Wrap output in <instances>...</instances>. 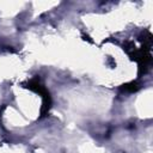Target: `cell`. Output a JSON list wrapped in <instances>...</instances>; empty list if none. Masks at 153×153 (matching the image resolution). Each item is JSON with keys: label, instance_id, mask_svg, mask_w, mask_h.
Here are the masks:
<instances>
[{"label": "cell", "instance_id": "cell-1", "mask_svg": "<svg viewBox=\"0 0 153 153\" xmlns=\"http://www.w3.org/2000/svg\"><path fill=\"white\" fill-rule=\"evenodd\" d=\"M139 88V86L135 84V82H130V84H127V85H123L122 90L123 91H129V92H134Z\"/></svg>", "mask_w": 153, "mask_h": 153}]
</instances>
